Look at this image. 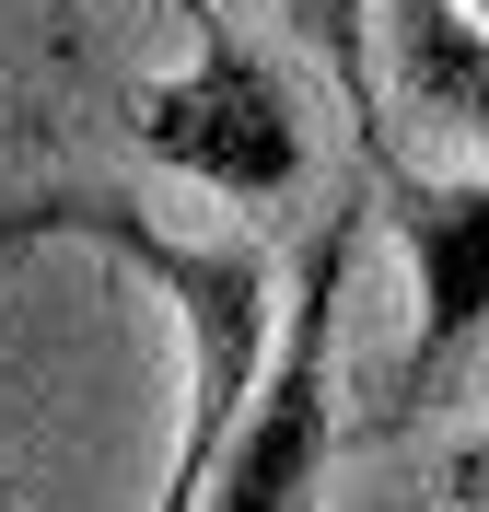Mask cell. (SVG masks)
<instances>
[{"label": "cell", "mask_w": 489, "mask_h": 512, "mask_svg": "<svg viewBox=\"0 0 489 512\" xmlns=\"http://www.w3.org/2000/svg\"><path fill=\"white\" fill-rule=\"evenodd\" d=\"M24 245H94V256H117V268H140V280L163 291L175 361H187V419H175V478H163V501L198 512L210 501V454H222V431L245 419L257 361H268V326H280L268 245H245V233L187 245V233H163L129 187H24V198H0V268Z\"/></svg>", "instance_id": "6da1fadb"}, {"label": "cell", "mask_w": 489, "mask_h": 512, "mask_svg": "<svg viewBox=\"0 0 489 512\" xmlns=\"http://www.w3.org/2000/svg\"><path fill=\"white\" fill-rule=\"evenodd\" d=\"M350 256H361V198H338L326 233L292 256V291H280V326H268L257 396H245V419H233L222 454H210V501L222 512H280V501L315 489L326 431H338V291H350Z\"/></svg>", "instance_id": "7a4b0ae2"}, {"label": "cell", "mask_w": 489, "mask_h": 512, "mask_svg": "<svg viewBox=\"0 0 489 512\" xmlns=\"http://www.w3.org/2000/svg\"><path fill=\"white\" fill-rule=\"evenodd\" d=\"M175 12H187V70L140 82V105H129L140 152H152L163 175H187V187H222V198H292L303 163H315L292 82H280L210 0H175Z\"/></svg>", "instance_id": "3957f363"}, {"label": "cell", "mask_w": 489, "mask_h": 512, "mask_svg": "<svg viewBox=\"0 0 489 512\" xmlns=\"http://www.w3.org/2000/svg\"><path fill=\"white\" fill-rule=\"evenodd\" d=\"M408 245V350H396V419H431L489 350V175H373Z\"/></svg>", "instance_id": "277c9868"}, {"label": "cell", "mask_w": 489, "mask_h": 512, "mask_svg": "<svg viewBox=\"0 0 489 512\" xmlns=\"http://www.w3.org/2000/svg\"><path fill=\"white\" fill-rule=\"evenodd\" d=\"M373 59H385V105L489 152V12H466V0H373Z\"/></svg>", "instance_id": "5b68a950"}, {"label": "cell", "mask_w": 489, "mask_h": 512, "mask_svg": "<svg viewBox=\"0 0 489 512\" xmlns=\"http://www.w3.org/2000/svg\"><path fill=\"white\" fill-rule=\"evenodd\" d=\"M280 12H292V35L315 47L326 94L350 105V128H361V163L385 175V59H373V0H280Z\"/></svg>", "instance_id": "8992f818"}, {"label": "cell", "mask_w": 489, "mask_h": 512, "mask_svg": "<svg viewBox=\"0 0 489 512\" xmlns=\"http://www.w3.org/2000/svg\"><path fill=\"white\" fill-rule=\"evenodd\" d=\"M443 501H466V512H489V431H478V443L455 454V466H443Z\"/></svg>", "instance_id": "52a82bcc"}, {"label": "cell", "mask_w": 489, "mask_h": 512, "mask_svg": "<svg viewBox=\"0 0 489 512\" xmlns=\"http://www.w3.org/2000/svg\"><path fill=\"white\" fill-rule=\"evenodd\" d=\"M466 12H489V0H466Z\"/></svg>", "instance_id": "ba28073f"}]
</instances>
